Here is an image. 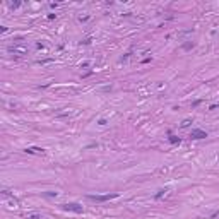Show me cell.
<instances>
[{"label": "cell", "mask_w": 219, "mask_h": 219, "mask_svg": "<svg viewBox=\"0 0 219 219\" xmlns=\"http://www.w3.org/2000/svg\"><path fill=\"white\" fill-rule=\"evenodd\" d=\"M98 125H106V120H105V118H101V120H98Z\"/></svg>", "instance_id": "7c38bea8"}, {"label": "cell", "mask_w": 219, "mask_h": 219, "mask_svg": "<svg viewBox=\"0 0 219 219\" xmlns=\"http://www.w3.org/2000/svg\"><path fill=\"white\" fill-rule=\"evenodd\" d=\"M43 195H45V197H57V192H46V194H43Z\"/></svg>", "instance_id": "9c48e42d"}, {"label": "cell", "mask_w": 219, "mask_h": 219, "mask_svg": "<svg viewBox=\"0 0 219 219\" xmlns=\"http://www.w3.org/2000/svg\"><path fill=\"white\" fill-rule=\"evenodd\" d=\"M118 197V194L116 192H113V194H103V195H87V199L89 200H94V202H99V204H103V202H108V200H113V199H116Z\"/></svg>", "instance_id": "6da1fadb"}, {"label": "cell", "mask_w": 219, "mask_h": 219, "mask_svg": "<svg viewBox=\"0 0 219 219\" xmlns=\"http://www.w3.org/2000/svg\"><path fill=\"white\" fill-rule=\"evenodd\" d=\"M9 7L12 9V10H14V9H19V7H21V2H16V4H14V2H10V4H9Z\"/></svg>", "instance_id": "ba28073f"}, {"label": "cell", "mask_w": 219, "mask_h": 219, "mask_svg": "<svg viewBox=\"0 0 219 219\" xmlns=\"http://www.w3.org/2000/svg\"><path fill=\"white\" fill-rule=\"evenodd\" d=\"M190 123H192V118H185V120L181 122V129H187V127H190Z\"/></svg>", "instance_id": "52a82bcc"}, {"label": "cell", "mask_w": 219, "mask_h": 219, "mask_svg": "<svg viewBox=\"0 0 219 219\" xmlns=\"http://www.w3.org/2000/svg\"><path fill=\"white\" fill-rule=\"evenodd\" d=\"M43 151H45V149H41V147H27V149H26L27 154H34V153H41V154H43Z\"/></svg>", "instance_id": "5b68a950"}, {"label": "cell", "mask_w": 219, "mask_h": 219, "mask_svg": "<svg viewBox=\"0 0 219 219\" xmlns=\"http://www.w3.org/2000/svg\"><path fill=\"white\" fill-rule=\"evenodd\" d=\"M190 48H194V43H185L183 45V50H190Z\"/></svg>", "instance_id": "30bf717a"}, {"label": "cell", "mask_w": 219, "mask_h": 219, "mask_svg": "<svg viewBox=\"0 0 219 219\" xmlns=\"http://www.w3.org/2000/svg\"><path fill=\"white\" fill-rule=\"evenodd\" d=\"M168 140H170V144H173V146L180 144V137H176L173 132H168Z\"/></svg>", "instance_id": "277c9868"}, {"label": "cell", "mask_w": 219, "mask_h": 219, "mask_svg": "<svg viewBox=\"0 0 219 219\" xmlns=\"http://www.w3.org/2000/svg\"><path fill=\"white\" fill-rule=\"evenodd\" d=\"M190 137L195 139V140H200V139H205L207 137V132L202 129H192V132H190Z\"/></svg>", "instance_id": "3957f363"}, {"label": "cell", "mask_w": 219, "mask_h": 219, "mask_svg": "<svg viewBox=\"0 0 219 219\" xmlns=\"http://www.w3.org/2000/svg\"><path fill=\"white\" fill-rule=\"evenodd\" d=\"M166 192H168V188H159V190H158V194H154V200H159V199H161Z\"/></svg>", "instance_id": "8992f818"}, {"label": "cell", "mask_w": 219, "mask_h": 219, "mask_svg": "<svg viewBox=\"0 0 219 219\" xmlns=\"http://www.w3.org/2000/svg\"><path fill=\"white\" fill-rule=\"evenodd\" d=\"M27 219H43V218H41L40 214H31V216H29Z\"/></svg>", "instance_id": "8fae6325"}, {"label": "cell", "mask_w": 219, "mask_h": 219, "mask_svg": "<svg viewBox=\"0 0 219 219\" xmlns=\"http://www.w3.org/2000/svg\"><path fill=\"white\" fill-rule=\"evenodd\" d=\"M62 209H64V211L75 212V214H82V212H84V207H82L79 202H67V204H62Z\"/></svg>", "instance_id": "7a4b0ae2"}]
</instances>
